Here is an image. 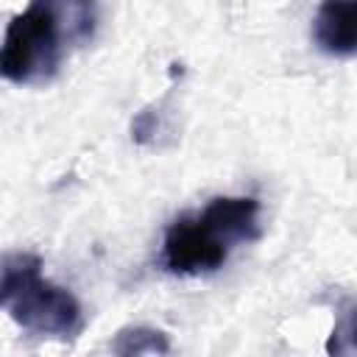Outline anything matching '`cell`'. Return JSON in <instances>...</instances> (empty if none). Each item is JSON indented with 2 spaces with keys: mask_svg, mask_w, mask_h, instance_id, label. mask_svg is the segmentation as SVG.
Instances as JSON below:
<instances>
[{
  "mask_svg": "<svg viewBox=\"0 0 357 357\" xmlns=\"http://www.w3.org/2000/svg\"><path fill=\"white\" fill-rule=\"evenodd\" d=\"M98 28L95 0H31L6 28L0 73L11 84H42Z\"/></svg>",
  "mask_w": 357,
  "mask_h": 357,
  "instance_id": "6da1fadb",
  "label": "cell"
},
{
  "mask_svg": "<svg viewBox=\"0 0 357 357\" xmlns=\"http://www.w3.org/2000/svg\"><path fill=\"white\" fill-rule=\"evenodd\" d=\"M259 237V204L251 195H218L201 212L178 215L162 240V268L198 276L223 268L237 243Z\"/></svg>",
  "mask_w": 357,
  "mask_h": 357,
  "instance_id": "7a4b0ae2",
  "label": "cell"
},
{
  "mask_svg": "<svg viewBox=\"0 0 357 357\" xmlns=\"http://www.w3.org/2000/svg\"><path fill=\"white\" fill-rule=\"evenodd\" d=\"M0 304L25 332L42 337H75L84 326L78 298L42 276V259L28 251L3 257L0 265Z\"/></svg>",
  "mask_w": 357,
  "mask_h": 357,
  "instance_id": "3957f363",
  "label": "cell"
},
{
  "mask_svg": "<svg viewBox=\"0 0 357 357\" xmlns=\"http://www.w3.org/2000/svg\"><path fill=\"white\" fill-rule=\"evenodd\" d=\"M312 36L326 56H357V0H326L315 14Z\"/></svg>",
  "mask_w": 357,
  "mask_h": 357,
  "instance_id": "277c9868",
  "label": "cell"
},
{
  "mask_svg": "<svg viewBox=\"0 0 357 357\" xmlns=\"http://www.w3.org/2000/svg\"><path fill=\"white\" fill-rule=\"evenodd\" d=\"M112 351L120 357H139V354H167L170 340L162 329L153 326H126L117 332Z\"/></svg>",
  "mask_w": 357,
  "mask_h": 357,
  "instance_id": "5b68a950",
  "label": "cell"
},
{
  "mask_svg": "<svg viewBox=\"0 0 357 357\" xmlns=\"http://www.w3.org/2000/svg\"><path fill=\"white\" fill-rule=\"evenodd\" d=\"M349 340H351V346L357 349V310H354V315H351V321H349Z\"/></svg>",
  "mask_w": 357,
  "mask_h": 357,
  "instance_id": "8992f818",
  "label": "cell"
}]
</instances>
